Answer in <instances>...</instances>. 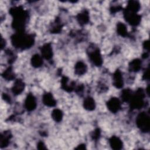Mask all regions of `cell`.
<instances>
[{"label":"cell","mask_w":150,"mask_h":150,"mask_svg":"<svg viewBox=\"0 0 150 150\" xmlns=\"http://www.w3.org/2000/svg\"><path fill=\"white\" fill-rule=\"evenodd\" d=\"M9 13L13 17L12 28L18 32H24L25 24L28 18V12L22 6L13 7L10 9Z\"/></svg>","instance_id":"cell-1"},{"label":"cell","mask_w":150,"mask_h":150,"mask_svg":"<svg viewBox=\"0 0 150 150\" xmlns=\"http://www.w3.org/2000/svg\"><path fill=\"white\" fill-rule=\"evenodd\" d=\"M11 42L15 47L25 50L33 45L35 38L33 35H28L24 32H18L11 36Z\"/></svg>","instance_id":"cell-2"},{"label":"cell","mask_w":150,"mask_h":150,"mask_svg":"<svg viewBox=\"0 0 150 150\" xmlns=\"http://www.w3.org/2000/svg\"><path fill=\"white\" fill-rule=\"evenodd\" d=\"M145 92L142 88H138L134 94H132L129 102V107L131 110L140 109L144 104Z\"/></svg>","instance_id":"cell-3"},{"label":"cell","mask_w":150,"mask_h":150,"mask_svg":"<svg viewBox=\"0 0 150 150\" xmlns=\"http://www.w3.org/2000/svg\"><path fill=\"white\" fill-rule=\"evenodd\" d=\"M136 124L142 132H148L150 128L149 115L145 112H140L137 117Z\"/></svg>","instance_id":"cell-4"},{"label":"cell","mask_w":150,"mask_h":150,"mask_svg":"<svg viewBox=\"0 0 150 150\" xmlns=\"http://www.w3.org/2000/svg\"><path fill=\"white\" fill-rule=\"evenodd\" d=\"M124 18L129 25L134 26L138 25L141 20V16L139 15L130 12L126 8L124 10Z\"/></svg>","instance_id":"cell-5"},{"label":"cell","mask_w":150,"mask_h":150,"mask_svg":"<svg viewBox=\"0 0 150 150\" xmlns=\"http://www.w3.org/2000/svg\"><path fill=\"white\" fill-rule=\"evenodd\" d=\"M88 57L96 66H100L103 63L102 57L100 50L97 47H92L88 51Z\"/></svg>","instance_id":"cell-6"},{"label":"cell","mask_w":150,"mask_h":150,"mask_svg":"<svg viewBox=\"0 0 150 150\" xmlns=\"http://www.w3.org/2000/svg\"><path fill=\"white\" fill-rule=\"evenodd\" d=\"M121 105L120 100L116 97H112L107 102V108L113 113L118 112L121 109Z\"/></svg>","instance_id":"cell-7"},{"label":"cell","mask_w":150,"mask_h":150,"mask_svg":"<svg viewBox=\"0 0 150 150\" xmlns=\"http://www.w3.org/2000/svg\"><path fill=\"white\" fill-rule=\"evenodd\" d=\"M37 105L36 100L35 97L30 93H29L25 100V107L26 109L29 111H32L34 110Z\"/></svg>","instance_id":"cell-8"},{"label":"cell","mask_w":150,"mask_h":150,"mask_svg":"<svg viewBox=\"0 0 150 150\" xmlns=\"http://www.w3.org/2000/svg\"><path fill=\"white\" fill-rule=\"evenodd\" d=\"M42 56L46 60H50L53 56V50L50 43L43 45L40 48Z\"/></svg>","instance_id":"cell-9"},{"label":"cell","mask_w":150,"mask_h":150,"mask_svg":"<svg viewBox=\"0 0 150 150\" xmlns=\"http://www.w3.org/2000/svg\"><path fill=\"white\" fill-rule=\"evenodd\" d=\"M113 85L118 88H121L124 86V81L121 71L117 69L113 74Z\"/></svg>","instance_id":"cell-10"},{"label":"cell","mask_w":150,"mask_h":150,"mask_svg":"<svg viewBox=\"0 0 150 150\" xmlns=\"http://www.w3.org/2000/svg\"><path fill=\"white\" fill-rule=\"evenodd\" d=\"M24 82L21 79H17L12 87V91L15 95H19L24 90Z\"/></svg>","instance_id":"cell-11"},{"label":"cell","mask_w":150,"mask_h":150,"mask_svg":"<svg viewBox=\"0 0 150 150\" xmlns=\"http://www.w3.org/2000/svg\"><path fill=\"white\" fill-rule=\"evenodd\" d=\"M43 104L48 107H54L56 104V101L53 95L50 93H46L43 94L42 97Z\"/></svg>","instance_id":"cell-12"},{"label":"cell","mask_w":150,"mask_h":150,"mask_svg":"<svg viewBox=\"0 0 150 150\" xmlns=\"http://www.w3.org/2000/svg\"><path fill=\"white\" fill-rule=\"evenodd\" d=\"M11 137L12 135L9 131H6L3 134H1L0 137V147L4 148L8 146Z\"/></svg>","instance_id":"cell-13"},{"label":"cell","mask_w":150,"mask_h":150,"mask_svg":"<svg viewBox=\"0 0 150 150\" xmlns=\"http://www.w3.org/2000/svg\"><path fill=\"white\" fill-rule=\"evenodd\" d=\"M68 81L69 79L66 76H63L61 80L62 88L67 92H71L74 88L75 83L72 81L70 84H69Z\"/></svg>","instance_id":"cell-14"},{"label":"cell","mask_w":150,"mask_h":150,"mask_svg":"<svg viewBox=\"0 0 150 150\" xmlns=\"http://www.w3.org/2000/svg\"><path fill=\"white\" fill-rule=\"evenodd\" d=\"M109 143L111 148L113 149L119 150L122 148V142L116 136L111 137L109 139Z\"/></svg>","instance_id":"cell-15"},{"label":"cell","mask_w":150,"mask_h":150,"mask_svg":"<svg viewBox=\"0 0 150 150\" xmlns=\"http://www.w3.org/2000/svg\"><path fill=\"white\" fill-rule=\"evenodd\" d=\"M77 20L80 25H84L89 21V14L87 10H84L77 15Z\"/></svg>","instance_id":"cell-16"},{"label":"cell","mask_w":150,"mask_h":150,"mask_svg":"<svg viewBox=\"0 0 150 150\" xmlns=\"http://www.w3.org/2000/svg\"><path fill=\"white\" fill-rule=\"evenodd\" d=\"M83 107L88 111L94 110L96 108L95 101L91 97H86L83 101Z\"/></svg>","instance_id":"cell-17"},{"label":"cell","mask_w":150,"mask_h":150,"mask_svg":"<svg viewBox=\"0 0 150 150\" xmlns=\"http://www.w3.org/2000/svg\"><path fill=\"white\" fill-rule=\"evenodd\" d=\"M140 8H141V5L138 1L131 0L128 2V5L126 9L130 12H132L134 13H137L139 11Z\"/></svg>","instance_id":"cell-18"},{"label":"cell","mask_w":150,"mask_h":150,"mask_svg":"<svg viewBox=\"0 0 150 150\" xmlns=\"http://www.w3.org/2000/svg\"><path fill=\"white\" fill-rule=\"evenodd\" d=\"M142 63L139 59H135L129 63V70L132 72H137L141 68Z\"/></svg>","instance_id":"cell-19"},{"label":"cell","mask_w":150,"mask_h":150,"mask_svg":"<svg viewBox=\"0 0 150 150\" xmlns=\"http://www.w3.org/2000/svg\"><path fill=\"white\" fill-rule=\"evenodd\" d=\"M75 73L77 75H83L87 71V67L85 63L82 62H78L74 67Z\"/></svg>","instance_id":"cell-20"},{"label":"cell","mask_w":150,"mask_h":150,"mask_svg":"<svg viewBox=\"0 0 150 150\" xmlns=\"http://www.w3.org/2000/svg\"><path fill=\"white\" fill-rule=\"evenodd\" d=\"M30 62L32 66L36 68L40 67L43 63L42 58L38 54H36L32 56Z\"/></svg>","instance_id":"cell-21"},{"label":"cell","mask_w":150,"mask_h":150,"mask_svg":"<svg viewBox=\"0 0 150 150\" xmlns=\"http://www.w3.org/2000/svg\"><path fill=\"white\" fill-rule=\"evenodd\" d=\"M117 31L119 35L122 37H127L128 36L127 27L125 24L121 22H119L117 25Z\"/></svg>","instance_id":"cell-22"},{"label":"cell","mask_w":150,"mask_h":150,"mask_svg":"<svg viewBox=\"0 0 150 150\" xmlns=\"http://www.w3.org/2000/svg\"><path fill=\"white\" fill-rule=\"evenodd\" d=\"M2 77H4V79H5L6 80H12L13 79H15V75L14 72L13 71L12 68V67H9L8 68H7L2 74Z\"/></svg>","instance_id":"cell-23"},{"label":"cell","mask_w":150,"mask_h":150,"mask_svg":"<svg viewBox=\"0 0 150 150\" xmlns=\"http://www.w3.org/2000/svg\"><path fill=\"white\" fill-rule=\"evenodd\" d=\"M133 93L129 88H125L123 90L121 94V98L124 102H129L132 97Z\"/></svg>","instance_id":"cell-24"},{"label":"cell","mask_w":150,"mask_h":150,"mask_svg":"<svg viewBox=\"0 0 150 150\" xmlns=\"http://www.w3.org/2000/svg\"><path fill=\"white\" fill-rule=\"evenodd\" d=\"M63 25L61 23L59 19L57 18L55 20L54 23L52 26L50 32L52 33H59L62 30Z\"/></svg>","instance_id":"cell-25"},{"label":"cell","mask_w":150,"mask_h":150,"mask_svg":"<svg viewBox=\"0 0 150 150\" xmlns=\"http://www.w3.org/2000/svg\"><path fill=\"white\" fill-rule=\"evenodd\" d=\"M63 112L59 109H54L52 112V117L56 122H60L63 118Z\"/></svg>","instance_id":"cell-26"},{"label":"cell","mask_w":150,"mask_h":150,"mask_svg":"<svg viewBox=\"0 0 150 150\" xmlns=\"http://www.w3.org/2000/svg\"><path fill=\"white\" fill-rule=\"evenodd\" d=\"M100 134H101L100 129L99 128H96L92 132L91 138L94 140H97L100 138Z\"/></svg>","instance_id":"cell-27"},{"label":"cell","mask_w":150,"mask_h":150,"mask_svg":"<svg viewBox=\"0 0 150 150\" xmlns=\"http://www.w3.org/2000/svg\"><path fill=\"white\" fill-rule=\"evenodd\" d=\"M122 8L120 6H112L110 8V11L111 13H116L117 12H118L119 11L121 10Z\"/></svg>","instance_id":"cell-28"},{"label":"cell","mask_w":150,"mask_h":150,"mask_svg":"<svg viewBox=\"0 0 150 150\" xmlns=\"http://www.w3.org/2000/svg\"><path fill=\"white\" fill-rule=\"evenodd\" d=\"M37 148L38 149H46V147L45 146V145L44 144V143L42 141H40L38 143V145H37Z\"/></svg>","instance_id":"cell-29"},{"label":"cell","mask_w":150,"mask_h":150,"mask_svg":"<svg viewBox=\"0 0 150 150\" xmlns=\"http://www.w3.org/2000/svg\"><path fill=\"white\" fill-rule=\"evenodd\" d=\"M142 79L144 80H149V70H148V69H147L146 70V71L144 72V74H143V76H142Z\"/></svg>","instance_id":"cell-30"},{"label":"cell","mask_w":150,"mask_h":150,"mask_svg":"<svg viewBox=\"0 0 150 150\" xmlns=\"http://www.w3.org/2000/svg\"><path fill=\"white\" fill-rule=\"evenodd\" d=\"M2 98H3V99H4L5 101H6V102H8V103H10V102H11V98H10V97H9L8 95H7L6 94L4 93L3 95H2Z\"/></svg>","instance_id":"cell-31"},{"label":"cell","mask_w":150,"mask_h":150,"mask_svg":"<svg viewBox=\"0 0 150 150\" xmlns=\"http://www.w3.org/2000/svg\"><path fill=\"white\" fill-rule=\"evenodd\" d=\"M143 47L144 49L148 50H149V40H145L143 43Z\"/></svg>","instance_id":"cell-32"},{"label":"cell","mask_w":150,"mask_h":150,"mask_svg":"<svg viewBox=\"0 0 150 150\" xmlns=\"http://www.w3.org/2000/svg\"><path fill=\"white\" fill-rule=\"evenodd\" d=\"M83 88H84V86H83V85H80V86L79 85V86L77 87L76 91L77 93H80V92H81V91L83 90Z\"/></svg>","instance_id":"cell-33"},{"label":"cell","mask_w":150,"mask_h":150,"mask_svg":"<svg viewBox=\"0 0 150 150\" xmlns=\"http://www.w3.org/2000/svg\"><path fill=\"white\" fill-rule=\"evenodd\" d=\"M86 145L85 144H80L78 146L77 148H76V149H86Z\"/></svg>","instance_id":"cell-34"},{"label":"cell","mask_w":150,"mask_h":150,"mask_svg":"<svg viewBox=\"0 0 150 150\" xmlns=\"http://www.w3.org/2000/svg\"><path fill=\"white\" fill-rule=\"evenodd\" d=\"M5 44H6L5 40L2 38H1V49H2L5 47Z\"/></svg>","instance_id":"cell-35"},{"label":"cell","mask_w":150,"mask_h":150,"mask_svg":"<svg viewBox=\"0 0 150 150\" xmlns=\"http://www.w3.org/2000/svg\"><path fill=\"white\" fill-rule=\"evenodd\" d=\"M148 56H149V54H148V53H147V52L144 53L142 55V57L143 59H146L148 57Z\"/></svg>","instance_id":"cell-36"}]
</instances>
